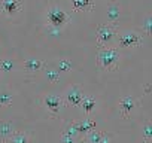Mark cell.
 Instances as JSON below:
<instances>
[{
    "instance_id": "obj_1",
    "label": "cell",
    "mask_w": 152,
    "mask_h": 143,
    "mask_svg": "<svg viewBox=\"0 0 152 143\" xmlns=\"http://www.w3.org/2000/svg\"><path fill=\"white\" fill-rule=\"evenodd\" d=\"M119 60H121V52L116 48L103 46L97 54V64L104 70H110V72L116 70L119 66Z\"/></svg>"
},
{
    "instance_id": "obj_2",
    "label": "cell",
    "mask_w": 152,
    "mask_h": 143,
    "mask_svg": "<svg viewBox=\"0 0 152 143\" xmlns=\"http://www.w3.org/2000/svg\"><path fill=\"white\" fill-rule=\"evenodd\" d=\"M142 43V34L134 30H125L118 36V45L121 48H133Z\"/></svg>"
},
{
    "instance_id": "obj_3",
    "label": "cell",
    "mask_w": 152,
    "mask_h": 143,
    "mask_svg": "<svg viewBox=\"0 0 152 143\" xmlns=\"http://www.w3.org/2000/svg\"><path fill=\"white\" fill-rule=\"evenodd\" d=\"M116 30H118V28H116V24L107 23V24L99 26V27H97V42H99L100 45L109 43V42L115 37Z\"/></svg>"
},
{
    "instance_id": "obj_4",
    "label": "cell",
    "mask_w": 152,
    "mask_h": 143,
    "mask_svg": "<svg viewBox=\"0 0 152 143\" xmlns=\"http://www.w3.org/2000/svg\"><path fill=\"white\" fill-rule=\"evenodd\" d=\"M46 20H48V23L51 26L60 27V26H63L67 21V14L60 6H51L48 9V12H46Z\"/></svg>"
},
{
    "instance_id": "obj_5",
    "label": "cell",
    "mask_w": 152,
    "mask_h": 143,
    "mask_svg": "<svg viewBox=\"0 0 152 143\" xmlns=\"http://www.w3.org/2000/svg\"><path fill=\"white\" fill-rule=\"evenodd\" d=\"M84 97V93L79 87H70L66 94H64V98L67 103H70L72 106H79L81 104V100Z\"/></svg>"
},
{
    "instance_id": "obj_6",
    "label": "cell",
    "mask_w": 152,
    "mask_h": 143,
    "mask_svg": "<svg viewBox=\"0 0 152 143\" xmlns=\"http://www.w3.org/2000/svg\"><path fill=\"white\" fill-rule=\"evenodd\" d=\"M21 6H23V0H3L0 3V9L6 15H14L21 9Z\"/></svg>"
},
{
    "instance_id": "obj_7",
    "label": "cell",
    "mask_w": 152,
    "mask_h": 143,
    "mask_svg": "<svg viewBox=\"0 0 152 143\" xmlns=\"http://www.w3.org/2000/svg\"><path fill=\"white\" fill-rule=\"evenodd\" d=\"M134 104H136V100H134L133 96H124V97L119 100V104H118L121 115H122L124 118H128V115H130V112L133 110Z\"/></svg>"
},
{
    "instance_id": "obj_8",
    "label": "cell",
    "mask_w": 152,
    "mask_h": 143,
    "mask_svg": "<svg viewBox=\"0 0 152 143\" xmlns=\"http://www.w3.org/2000/svg\"><path fill=\"white\" fill-rule=\"evenodd\" d=\"M45 106L52 112V113H58L61 110V106H63V101H61V97L60 96H55V94H48L45 97Z\"/></svg>"
},
{
    "instance_id": "obj_9",
    "label": "cell",
    "mask_w": 152,
    "mask_h": 143,
    "mask_svg": "<svg viewBox=\"0 0 152 143\" xmlns=\"http://www.w3.org/2000/svg\"><path fill=\"white\" fill-rule=\"evenodd\" d=\"M75 125H76V130H78V133H82V134H87V133L96 130V127H97L96 121L91 119V118H85V119H82V121H79V122H75Z\"/></svg>"
},
{
    "instance_id": "obj_10",
    "label": "cell",
    "mask_w": 152,
    "mask_h": 143,
    "mask_svg": "<svg viewBox=\"0 0 152 143\" xmlns=\"http://www.w3.org/2000/svg\"><path fill=\"white\" fill-rule=\"evenodd\" d=\"M106 17H107V23L110 24H116L119 17H121V6L118 3H110L107 6V12H106Z\"/></svg>"
},
{
    "instance_id": "obj_11",
    "label": "cell",
    "mask_w": 152,
    "mask_h": 143,
    "mask_svg": "<svg viewBox=\"0 0 152 143\" xmlns=\"http://www.w3.org/2000/svg\"><path fill=\"white\" fill-rule=\"evenodd\" d=\"M15 131H14L12 122H9V121H2L0 122V139H2L3 142H8L12 137Z\"/></svg>"
},
{
    "instance_id": "obj_12",
    "label": "cell",
    "mask_w": 152,
    "mask_h": 143,
    "mask_svg": "<svg viewBox=\"0 0 152 143\" xmlns=\"http://www.w3.org/2000/svg\"><path fill=\"white\" fill-rule=\"evenodd\" d=\"M43 67V61L39 60V58H34V57H30L24 61V69L28 72V73H34V72L40 70Z\"/></svg>"
},
{
    "instance_id": "obj_13",
    "label": "cell",
    "mask_w": 152,
    "mask_h": 143,
    "mask_svg": "<svg viewBox=\"0 0 152 143\" xmlns=\"http://www.w3.org/2000/svg\"><path fill=\"white\" fill-rule=\"evenodd\" d=\"M79 106L84 109V112L91 113V112L96 109V106H97V100H96L93 96H84L82 100H81V104H79Z\"/></svg>"
},
{
    "instance_id": "obj_14",
    "label": "cell",
    "mask_w": 152,
    "mask_h": 143,
    "mask_svg": "<svg viewBox=\"0 0 152 143\" xmlns=\"http://www.w3.org/2000/svg\"><path fill=\"white\" fill-rule=\"evenodd\" d=\"M76 11H91L94 9V0H72Z\"/></svg>"
},
{
    "instance_id": "obj_15",
    "label": "cell",
    "mask_w": 152,
    "mask_h": 143,
    "mask_svg": "<svg viewBox=\"0 0 152 143\" xmlns=\"http://www.w3.org/2000/svg\"><path fill=\"white\" fill-rule=\"evenodd\" d=\"M45 76H46V79L51 81V82H58L60 78H61V73L58 72L57 67H46V69H45Z\"/></svg>"
},
{
    "instance_id": "obj_16",
    "label": "cell",
    "mask_w": 152,
    "mask_h": 143,
    "mask_svg": "<svg viewBox=\"0 0 152 143\" xmlns=\"http://www.w3.org/2000/svg\"><path fill=\"white\" fill-rule=\"evenodd\" d=\"M57 69L60 73H64V72H70L73 69V61L70 58H60L57 63Z\"/></svg>"
},
{
    "instance_id": "obj_17",
    "label": "cell",
    "mask_w": 152,
    "mask_h": 143,
    "mask_svg": "<svg viewBox=\"0 0 152 143\" xmlns=\"http://www.w3.org/2000/svg\"><path fill=\"white\" fill-rule=\"evenodd\" d=\"M14 101V96L8 90H0V104L2 106H11Z\"/></svg>"
},
{
    "instance_id": "obj_18",
    "label": "cell",
    "mask_w": 152,
    "mask_h": 143,
    "mask_svg": "<svg viewBox=\"0 0 152 143\" xmlns=\"http://www.w3.org/2000/svg\"><path fill=\"white\" fill-rule=\"evenodd\" d=\"M9 140H11V143H31L27 133H14Z\"/></svg>"
},
{
    "instance_id": "obj_19",
    "label": "cell",
    "mask_w": 152,
    "mask_h": 143,
    "mask_svg": "<svg viewBox=\"0 0 152 143\" xmlns=\"http://www.w3.org/2000/svg\"><path fill=\"white\" fill-rule=\"evenodd\" d=\"M14 67H15V60L14 58L5 57V58L0 60V70L2 72H11Z\"/></svg>"
},
{
    "instance_id": "obj_20",
    "label": "cell",
    "mask_w": 152,
    "mask_h": 143,
    "mask_svg": "<svg viewBox=\"0 0 152 143\" xmlns=\"http://www.w3.org/2000/svg\"><path fill=\"white\" fill-rule=\"evenodd\" d=\"M102 137H103V133H100L97 130H93V131L85 134V143H99Z\"/></svg>"
},
{
    "instance_id": "obj_21",
    "label": "cell",
    "mask_w": 152,
    "mask_h": 143,
    "mask_svg": "<svg viewBox=\"0 0 152 143\" xmlns=\"http://www.w3.org/2000/svg\"><path fill=\"white\" fill-rule=\"evenodd\" d=\"M142 30L145 31L146 36L151 34V17H149V15H148V17L145 18V21L142 23Z\"/></svg>"
},
{
    "instance_id": "obj_22",
    "label": "cell",
    "mask_w": 152,
    "mask_h": 143,
    "mask_svg": "<svg viewBox=\"0 0 152 143\" xmlns=\"http://www.w3.org/2000/svg\"><path fill=\"white\" fill-rule=\"evenodd\" d=\"M143 137L146 142H151V124L149 122H145L143 125Z\"/></svg>"
},
{
    "instance_id": "obj_23",
    "label": "cell",
    "mask_w": 152,
    "mask_h": 143,
    "mask_svg": "<svg viewBox=\"0 0 152 143\" xmlns=\"http://www.w3.org/2000/svg\"><path fill=\"white\" fill-rule=\"evenodd\" d=\"M73 139H75V137H72V136H69V134H66V133L61 134V143H73Z\"/></svg>"
},
{
    "instance_id": "obj_24",
    "label": "cell",
    "mask_w": 152,
    "mask_h": 143,
    "mask_svg": "<svg viewBox=\"0 0 152 143\" xmlns=\"http://www.w3.org/2000/svg\"><path fill=\"white\" fill-rule=\"evenodd\" d=\"M99 143H112V142H110V139H109L106 134H103V137L100 139V142H99Z\"/></svg>"
},
{
    "instance_id": "obj_25",
    "label": "cell",
    "mask_w": 152,
    "mask_h": 143,
    "mask_svg": "<svg viewBox=\"0 0 152 143\" xmlns=\"http://www.w3.org/2000/svg\"><path fill=\"white\" fill-rule=\"evenodd\" d=\"M2 73H3V72H2V70H0V78H2Z\"/></svg>"
}]
</instances>
